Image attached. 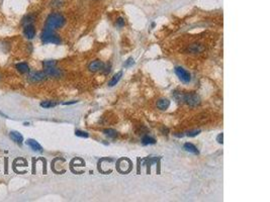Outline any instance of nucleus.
<instances>
[{
	"label": "nucleus",
	"mask_w": 270,
	"mask_h": 202,
	"mask_svg": "<svg viewBox=\"0 0 270 202\" xmlns=\"http://www.w3.org/2000/svg\"><path fill=\"white\" fill-rule=\"evenodd\" d=\"M103 132L105 133V135L109 136V137H112V139H114V137H116V135H118V132H116L114 129H112V128L104 129Z\"/></svg>",
	"instance_id": "nucleus-16"
},
{
	"label": "nucleus",
	"mask_w": 270,
	"mask_h": 202,
	"mask_svg": "<svg viewBox=\"0 0 270 202\" xmlns=\"http://www.w3.org/2000/svg\"><path fill=\"white\" fill-rule=\"evenodd\" d=\"M65 24V17L60 13H52L48 16L46 21V28L49 30H55L60 28Z\"/></svg>",
	"instance_id": "nucleus-1"
},
{
	"label": "nucleus",
	"mask_w": 270,
	"mask_h": 202,
	"mask_svg": "<svg viewBox=\"0 0 270 202\" xmlns=\"http://www.w3.org/2000/svg\"><path fill=\"white\" fill-rule=\"evenodd\" d=\"M199 132H200V131H199V129H196V131H188L186 135H188V136H195V135H198Z\"/></svg>",
	"instance_id": "nucleus-22"
},
{
	"label": "nucleus",
	"mask_w": 270,
	"mask_h": 202,
	"mask_svg": "<svg viewBox=\"0 0 270 202\" xmlns=\"http://www.w3.org/2000/svg\"><path fill=\"white\" fill-rule=\"evenodd\" d=\"M116 26H119V27H123V26H124V24H126V22H124V19L123 18H122V17H119L118 20H116Z\"/></svg>",
	"instance_id": "nucleus-21"
},
{
	"label": "nucleus",
	"mask_w": 270,
	"mask_h": 202,
	"mask_svg": "<svg viewBox=\"0 0 270 202\" xmlns=\"http://www.w3.org/2000/svg\"><path fill=\"white\" fill-rule=\"evenodd\" d=\"M34 19H35V15H33V14H30V15H26L25 18H23V24H30V23H31L34 21Z\"/></svg>",
	"instance_id": "nucleus-18"
},
{
	"label": "nucleus",
	"mask_w": 270,
	"mask_h": 202,
	"mask_svg": "<svg viewBox=\"0 0 270 202\" xmlns=\"http://www.w3.org/2000/svg\"><path fill=\"white\" fill-rule=\"evenodd\" d=\"M56 65L55 61H45L44 62V67L47 68V67H54Z\"/></svg>",
	"instance_id": "nucleus-19"
},
{
	"label": "nucleus",
	"mask_w": 270,
	"mask_h": 202,
	"mask_svg": "<svg viewBox=\"0 0 270 202\" xmlns=\"http://www.w3.org/2000/svg\"><path fill=\"white\" fill-rule=\"evenodd\" d=\"M23 34H25V36L26 39H34V36L35 34V26L33 25V23L26 24L25 28H23Z\"/></svg>",
	"instance_id": "nucleus-5"
},
{
	"label": "nucleus",
	"mask_w": 270,
	"mask_h": 202,
	"mask_svg": "<svg viewBox=\"0 0 270 202\" xmlns=\"http://www.w3.org/2000/svg\"><path fill=\"white\" fill-rule=\"evenodd\" d=\"M142 141H143L144 145H154L156 143V140L153 139V137H151V136H149V135H145L143 137Z\"/></svg>",
	"instance_id": "nucleus-15"
},
{
	"label": "nucleus",
	"mask_w": 270,
	"mask_h": 202,
	"mask_svg": "<svg viewBox=\"0 0 270 202\" xmlns=\"http://www.w3.org/2000/svg\"><path fill=\"white\" fill-rule=\"evenodd\" d=\"M75 135L77 136H81V137H88V133L86 131H76Z\"/></svg>",
	"instance_id": "nucleus-20"
},
{
	"label": "nucleus",
	"mask_w": 270,
	"mask_h": 202,
	"mask_svg": "<svg viewBox=\"0 0 270 202\" xmlns=\"http://www.w3.org/2000/svg\"><path fill=\"white\" fill-rule=\"evenodd\" d=\"M46 77L47 75L44 72H34L30 76V82H39V81H43Z\"/></svg>",
	"instance_id": "nucleus-7"
},
{
	"label": "nucleus",
	"mask_w": 270,
	"mask_h": 202,
	"mask_svg": "<svg viewBox=\"0 0 270 202\" xmlns=\"http://www.w3.org/2000/svg\"><path fill=\"white\" fill-rule=\"evenodd\" d=\"M169 105H170V102L167 99H160L157 101V107L161 110H166L169 107Z\"/></svg>",
	"instance_id": "nucleus-14"
},
{
	"label": "nucleus",
	"mask_w": 270,
	"mask_h": 202,
	"mask_svg": "<svg viewBox=\"0 0 270 202\" xmlns=\"http://www.w3.org/2000/svg\"><path fill=\"white\" fill-rule=\"evenodd\" d=\"M9 137L14 143H17L19 145H21L23 141V136L21 135V133H19L18 131H11L9 133Z\"/></svg>",
	"instance_id": "nucleus-9"
},
{
	"label": "nucleus",
	"mask_w": 270,
	"mask_h": 202,
	"mask_svg": "<svg viewBox=\"0 0 270 202\" xmlns=\"http://www.w3.org/2000/svg\"><path fill=\"white\" fill-rule=\"evenodd\" d=\"M122 76H123V72H122V71H119V72L116 73V74L110 79L109 82H108V86L112 87V86H114V85L118 84L119 81L120 80V78H122Z\"/></svg>",
	"instance_id": "nucleus-11"
},
{
	"label": "nucleus",
	"mask_w": 270,
	"mask_h": 202,
	"mask_svg": "<svg viewBox=\"0 0 270 202\" xmlns=\"http://www.w3.org/2000/svg\"><path fill=\"white\" fill-rule=\"evenodd\" d=\"M42 40L45 44L52 43V44H58L61 43V39H60L59 36L53 31V30H49V28H46V27L42 34Z\"/></svg>",
	"instance_id": "nucleus-2"
},
{
	"label": "nucleus",
	"mask_w": 270,
	"mask_h": 202,
	"mask_svg": "<svg viewBox=\"0 0 270 202\" xmlns=\"http://www.w3.org/2000/svg\"><path fill=\"white\" fill-rule=\"evenodd\" d=\"M134 59L133 58H130L128 59L127 62H126V64H124V67H130V66H132V65H134Z\"/></svg>",
	"instance_id": "nucleus-23"
},
{
	"label": "nucleus",
	"mask_w": 270,
	"mask_h": 202,
	"mask_svg": "<svg viewBox=\"0 0 270 202\" xmlns=\"http://www.w3.org/2000/svg\"><path fill=\"white\" fill-rule=\"evenodd\" d=\"M183 148H184L185 151H187V152H189V153H192V154H195V155H197V154L199 153L198 149H197V148H196L193 144H191V143L184 144Z\"/></svg>",
	"instance_id": "nucleus-12"
},
{
	"label": "nucleus",
	"mask_w": 270,
	"mask_h": 202,
	"mask_svg": "<svg viewBox=\"0 0 270 202\" xmlns=\"http://www.w3.org/2000/svg\"><path fill=\"white\" fill-rule=\"evenodd\" d=\"M175 73H176V75L179 77V79L184 83H188L189 81H190V79H191L190 74H189L186 70H184V69L181 68V67H177L175 69Z\"/></svg>",
	"instance_id": "nucleus-4"
},
{
	"label": "nucleus",
	"mask_w": 270,
	"mask_h": 202,
	"mask_svg": "<svg viewBox=\"0 0 270 202\" xmlns=\"http://www.w3.org/2000/svg\"><path fill=\"white\" fill-rule=\"evenodd\" d=\"M26 145H29V147H30V148L33 149L34 151H35V152H43L42 145H40L37 140H26Z\"/></svg>",
	"instance_id": "nucleus-8"
},
{
	"label": "nucleus",
	"mask_w": 270,
	"mask_h": 202,
	"mask_svg": "<svg viewBox=\"0 0 270 202\" xmlns=\"http://www.w3.org/2000/svg\"><path fill=\"white\" fill-rule=\"evenodd\" d=\"M15 67H16L17 70L22 73V74H26V73H30V67L29 65L26 64V63H19V64H16L15 65Z\"/></svg>",
	"instance_id": "nucleus-13"
},
{
	"label": "nucleus",
	"mask_w": 270,
	"mask_h": 202,
	"mask_svg": "<svg viewBox=\"0 0 270 202\" xmlns=\"http://www.w3.org/2000/svg\"><path fill=\"white\" fill-rule=\"evenodd\" d=\"M58 103L54 102V101H44L41 103V106L44 108H50V107H55Z\"/></svg>",
	"instance_id": "nucleus-17"
},
{
	"label": "nucleus",
	"mask_w": 270,
	"mask_h": 202,
	"mask_svg": "<svg viewBox=\"0 0 270 202\" xmlns=\"http://www.w3.org/2000/svg\"><path fill=\"white\" fill-rule=\"evenodd\" d=\"M45 74L47 76H50V77H59L60 76V71L58 69H56L55 66L54 67H47L45 68Z\"/></svg>",
	"instance_id": "nucleus-10"
},
{
	"label": "nucleus",
	"mask_w": 270,
	"mask_h": 202,
	"mask_svg": "<svg viewBox=\"0 0 270 202\" xmlns=\"http://www.w3.org/2000/svg\"><path fill=\"white\" fill-rule=\"evenodd\" d=\"M103 67H104V63L102 62V61L96 60V61H93V62L89 64L88 69H89L90 72H97L99 70H101V69H103Z\"/></svg>",
	"instance_id": "nucleus-6"
},
{
	"label": "nucleus",
	"mask_w": 270,
	"mask_h": 202,
	"mask_svg": "<svg viewBox=\"0 0 270 202\" xmlns=\"http://www.w3.org/2000/svg\"><path fill=\"white\" fill-rule=\"evenodd\" d=\"M182 100L185 101L188 105H190V106H196V105H198L200 103V98L199 96L195 94V93H187V94H185L182 96Z\"/></svg>",
	"instance_id": "nucleus-3"
},
{
	"label": "nucleus",
	"mask_w": 270,
	"mask_h": 202,
	"mask_svg": "<svg viewBox=\"0 0 270 202\" xmlns=\"http://www.w3.org/2000/svg\"><path fill=\"white\" fill-rule=\"evenodd\" d=\"M217 141H219L220 144H223V133H221V135H219V136H217Z\"/></svg>",
	"instance_id": "nucleus-24"
}]
</instances>
